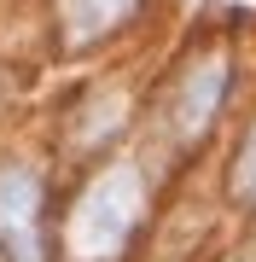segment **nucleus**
<instances>
[{
  "mask_svg": "<svg viewBox=\"0 0 256 262\" xmlns=\"http://www.w3.org/2000/svg\"><path fill=\"white\" fill-rule=\"evenodd\" d=\"M0 256L41 262V181L29 169H0Z\"/></svg>",
  "mask_w": 256,
  "mask_h": 262,
  "instance_id": "2",
  "label": "nucleus"
},
{
  "mask_svg": "<svg viewBox=\"0 0 256 262\" xmlns=\"http://www.w3.org/2000/svg\"><path fill=\"white\" fill-rule=\"evenodd\" d=\"M221 94H227V58L210 53V58H198V64L187 70V82H180V94H175V128H180V140H192V134H204L210 122H216Z\"/></svg>",
  "mask_w": 256,
  "mask_h": 262,
  "instance_id": "3",
  "label": "nucleus"
},
{
  "mask_svg": "<svg viewBox=\"0 0 256 262\" xmlns=\"http://www.w3.org/2000/svg\"><path fill=\"white\" fill-rule=\"evenodd\" d=\"M134 6H140V0H58V18H64L70 41H99V35H111Z\"/></svg>",
  "mask_w": 256,
  "mask_h": 262,
  "instance_id": "4",
  "label": "nucleus"
},
{
  "mask_svg": "<svg viewBox=\"0 0 256 262\" xmlns=\"http://www.w3.org/2000/svg\"><path fill=\"white\" fill-rule=\"evenodd\" d=\"M233 198L239 204H256V122H250L245 146H239V163H233Z\"/></svg>",
  "mask_w": 256,
  "mask_h": 262,
  "instance_id": "5",
  "label": "nucleus"
},
{
  "mask_svg": "<svg viewBox=\"0 0 256 262\" xmlns=\"http://www.w3.org/2000/svg\"><path fill=\"white\" fill-rule=\"evenodd\" d=\"M140 204H146V187H140L134 169L99 175L94 187L82 192V204H76V222H70V256H76V262L117 256L123 239L134 233V222H140Z\"/></svg>",
  "mask_w": 256,
  "mask_h": 262,
  "instance_id": "1",
  "label": "nucleus"
}]
</instances>
